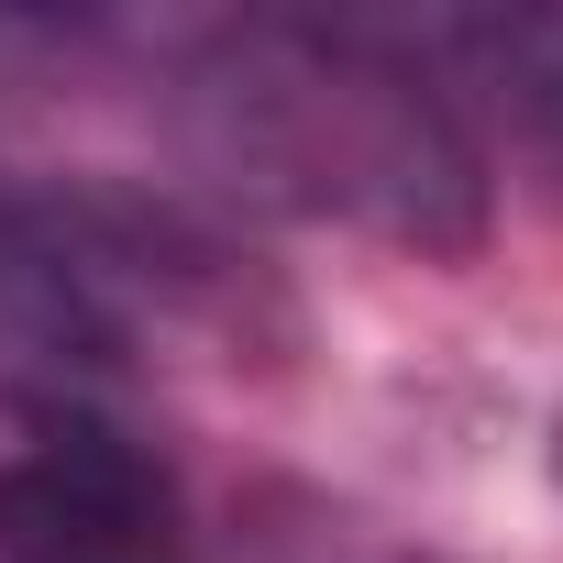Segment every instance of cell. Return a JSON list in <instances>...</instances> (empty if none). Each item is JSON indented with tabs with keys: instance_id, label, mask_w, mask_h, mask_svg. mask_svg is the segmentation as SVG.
I'll list each match as a JSON object with an SVG mask.
<instances>
[{
	"instance_id": "6da1fadb",
	"label": "cell",
	"mask_w": 563,
	"mask_h": 563,
	"mask_svg": "<svg viewBox=\"0 0 563 563\" xmlns=\"http://www.w3.org/2000/svg\"><path fill=\"white\" fill-rule=\"evenodd\" d=\"M177 122L243 199L365 221L420 254L486 232V166L442 89L354 23H210L177 45Z\"/></svg>"
},
{
	"instance_id": "7a4b0ae2",
	"label": "cell",
	"mask_w": 563,
	"mask_h": 563,
	"mask_svg": "<svg viewBox=\"0 0 563 563\" xmlns=\"http://www.w3.org/2000/svg\"><path fill=\"white\" fill-rule=\"evenodd\" d=\"M0 563H188V530L122 431L45 420L23 453H0Z\"/></svg>"
},
{
	"instance_id": "3957f363",
	"label": "cell",
	"mask_w": 563,
	"mask_h": 563,
	"mask_svg": "<svg viewBox=\"0 0 563 563\" xmlns=\"http://www.w3.org/2000/svg\"><path fill=\"white\" fill-rule=\"evenodd\" d=\"M497 45V67H508V89H519V111L563 144V12H530V23H497L486 34Z\"/></svg>"
}]
</instances>
